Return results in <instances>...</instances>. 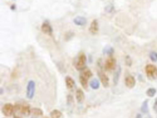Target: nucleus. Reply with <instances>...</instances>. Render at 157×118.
<instances>
[{
  "label": "nucleus",
  "instance_id": "f257e3e1",
  "mask_svg": "<svg viewBox=\"0 0 157 118\" xmlns=\"http://www.w3.org/2000/svg\"><path fill=\"white\" fill-rule=\"evenodd\" d=\"M36 83L33 80H29L27 86V97L29 99H32L35 94Z\"/></svg>",
  "mask_w": 157,
  "mask_h": 118
},
{
  "label": "nucleus",
  "instance_id": "f03ea898",
  "mask_svg": "<svg viewBox=\"0 0 157 118\" xmlns=\"http://www.w3.org/2000/svg\"><path fill=\"white\" fill-rule=\"evenodd\" d=\"M87 62V56L84 53H81L78 58V60L76 62V68L78 71H82L85 68Z\"/></svg>",
  "mask_w": 157,
  "mask_h": 118
},
{
  "label": "nucleus",
  "instance_id": "7ed1b4c3",
  "mask_svg": "<svg viewBox=\"0 0 157 118\" xmlns=\"http://www.w3.org/2000/svg\"><path fill=\"white\" fill-rule=\"evenodd\" d=\"M146 75L149 78L154 79L157 74V68L153 64H147L145 67Z\"/></svg>",
  "mask_w": 157,
  "mask_h": 118
},
{
  "label": "nucleus",
  "instance_id": "20e7f679",
  "mask_svg": "<svg viewBox=\"0 0 157 118\" xmlns=\"http://www.w3.org/2000/svg\"><path fill=\"white\" fill-rule=\"evenodd\" d=\"M14 108H15V110L20 111V112L23 115L27 116L30 115L31 112L30 107H29L28 105H27V104L23 105H21L20 104H16V105H15Z\"/></svg>",
  "mask_w": 157,
  "mask_h": 118
},
{
  "label": "nucleus",
  "instance_id": "39448f33",
  "mask_svg": "<svg viewBox=\"0 0 157 118\" xmlns=\"http://www.w3.org/2000/svg\"><path fill=\"white\" fill-rule=\"evenodd\" d=\"M104 67L105 69L108 71L114 70L116 67V60L112 57L109 58L106 61Z\"/></svg>",
  "mask_w": 157,
  "mask_h": 118
},
{
  "label": "nucleus",
  "instance_id": "423d86ee",
  "mask_svg": "<svg viewBox=\"0 0 157 118\" xmlns=\"http://www.w3.org/2000/svg\"><path fill=\"white\" fill-rule=\"evenodd\" d=\"M41 31L43 33L48 36H52L53 33V29L50 23L48 21H45L41 25Z\"/></svg>",
  "mask_w": 157,
  "mask_h": 118
},
{
  "label": "nucleus",
  "instance_id": "0eeeda50",
  "mask_svg": "<svg viewBox=\"0 0 157 118\" xmlns=\"http://www.w3.org/2000/svg\"><path fill=\"white\" fill-rule=\"evenodd\" d=\"M15 108L11 104H5L2 108V113L6 116H11L14 111Z\"/></svg>",
  "mask_w": 157,
  "mask_h": 118
},
{
  "label": "nucleus",
  "instance_id": "6e6552de",
  "mask_svg": "<svg viewBox=\"0 0 157 118\" xmlns=\"http://www.w3.org/2000/svg\"><path fill=\"white\" fill-rule=\"evenodd\" d=\"M98 75L100 77V81L102 83V86L104 87H109V78L107 77V75L105 73L100 72L98 73Z\"/></svg>",
  "mask_w": 157,
  "mask_h": 118
},
{
  "label": "nucleus",
  "instance_id": "1a4fd4ad",
  "mask_svg": "<svg viewBox=\"0 0 157 118\" xmlns=\"http://www.w3.org/2000/svg\"><path fill=\"white\" fill-rule=\"evenodd\" d=\"M125 83L127 87L132 89L136 85V79L132 75L127 76L125 79Z\"/></svg>",
  "mask_w": 157,
  "mask_h": 118
},
{
  "label": "nucleus",
  "instance_id": "9d476101",
  "mask_svg": "<svg viewBox=\"0 0 157 118\" xmlns=\"http://www.w3.org/2000/svg\"><path fill=\"white\" fill-rule=\"evenodd\" d=\"M89 31L93 35H95L99 31V24L97 20H93L91 22L89 28Z\"/></svg>",
  "mask_w": 157,
  "mask_h": 118
},
{
  "label": "nucleus",
  "instance_id": "9b49d317",
  "mask_svg": "<svg viewBox=\"0 0 157 118\" xmlns=\"http://www.w3.org/2000/svg\"><path fill=\"white\" fill-rule=\"evenodd\" d=\"M73 22L77 26H82L85 25L87 24V20L85 17H83L82 16H77L74 18Z\"/></svg>",
  "mask_w": 157,
  "mask_h": 118
},
{
  "label": "nucleus",
  "instance_id": "f8f14e48",
  "mask_svg": "<svg viewBox=\"0 0 157 118\" xmlns=\"http://www.w3.org/2000/svg\"><path fill=\"white\" fill-rule=\"evenodd\" d=\"M76 98L78 104H82V103H83V100H84L85 94L84 92H83V91L81 89L77 90L76 92Z\"/></svg>",
  "mask_w": 157,
  "mask_h": 118
},
{
  "label": "nucleus",
  "instance_id": "ddd939ff",
  "mask_svg": "<svg viewBox=\"0 0 157 118\" xmlns=\"http://www.w3.org/2000/svg\"><path fill=\"white\" fill-rule=\"evenodd\" d=\"M65 83H66V86L68 90H72L74 88L75 86V81L72 78L70 77V76H67L65 78Z\"/></svg>",
  "mask_w": 157,
  "mask_h": 118
},
{
  "label": "nucleus",
  "instance_id": "4468645a",
  "mask_svg": "<svg viewBox=\"0 0 157 118\" xmlns=\"http://www.w3.org/2000/svg\"><path fill=\"white\" fill-rule=\"evenodd\" d=\"M121 72H122L121 67H120V66H119L118 67V68L117 69V71L114 73V79H113V81H114L115 86H116L118 84V83H119L120 77L121 75Z\"/></svg>",
  "mask_w": 157,
  "mask_h": 118
},
{
  "label": "nucleus",
  "instance_id": "2eb2a0df",
  "mask_svg": "<svg viewBox=\"0 0 157 118\" xmlns=\"http://www.w3.org/2000/svg\"><path fill=\"white\" fill-rule=\"evenodd\" d=\"M81 75L83 76V77H85L87 79H89L90 78H91L93 75V73L91 71H90V68H88L87 67H85L83 68V70H82V72L81 73Z\"/></svg>",
  "mask_w": 157,
  "mask_h": 118
},
{
  "label": "nucleus",
  "instance_id": "dca6fc26",
  "mask_svg": "<svg viewBox=\"0 0 157 118\" xmlns=\"http://www.w3.org/2000/svg\"><path fill=\"white\" fill-rule=\"evenodd\" d=\"M100 86V81L97 79H96V78H94V79L92 80L90 83V86L93 90H96L98 89H99Z\"/></svg>",
  "mask_w": 157,
  "mask_h": 118
},
{
  "label": "nucleus",
  "instance_id": "f3484780",
  "mask_svg": "<svg viewBox=\"0 0 157 118\" xmlns=\"http://www.w3.org/2000/svg\"><path fill=\"white\" fill-rule=\"evenodd\" d=\"M51 118H63L62 113L58 110H54L51 113Z\"/></svg>",
  "mask_w": 157,
  "mask_h": 118
},
{
  "label": "nucleus",
  "instance_id": "a211bd4d",
  "mask_svg": "<svg viewBox=\"0 0 157 118\" xmlns=\"http://www.w3.org/2000/svg\"><path fill=\"white\" fill-rule=\"evenodd\" d=\"M88 80V79H87V78L83 77V76L80 75V76H79V81H80V83H81V85L83 87V89H85V90H87Z\"/></svg>",
  "mask_w": 157,
  "mask_h": 118
},
{
  "label": "nucleus",
  "instance_id": "6ab92c4d",
  "mask_svg": "<svg viewBox=\"0 0 157 118\" xmlns=\"http://www.w3.org/2000/svg\"><path fill=\"white\" fill-rule=\"evenodd\" d=\"M141 111L143 113H147L149 112V106H148V100H145L142 103L141 108Z\"/></svg>",
  "mask_w": 157,
  "mask_h": 118
},
{
  "label": "nucleus",
  "instance_id": "aec40b11",
  "mask_svg": "<svg viewBox=\"0 0 157 118\" xmlns=\"http://www.w3.org/2000/svg\"><path fill=\"white\" fill-rule=\"evenodd\" d=\"M156 89H155V88H153V87L149 88V89L147 90L146 91L147 96L150 97H154L155 95L156 94Z\"/></svg>",
  "mask_w": 157,
  "mask_h": 118
},
{
  "label": "nucleus",
  "instance_id": "412c9836",
  "mask_svg": "<svg viewBox=\"0 0 157 118\" xmlns=\"http://www.w3.org/2000/svg\"><path fill=\"white\" fill-rule=\"evenodd\" d=\"M31 113L33 115L35 116H42L43 115V111L40 109L38 108H34L31 110Z\"/></svg>",
  "mask_w": 157,
  "mask_h": 118
},
{
  "label": "nucleus",
  "instance_id": "4be33fe9",
  "mask_svg": "<svg viewBox=\"0 0 157 118\" xmlns=\"http://www.w3.org/2000/svg\"><path fill=\"white\" fill-rule=\"evenodd\" d=\"M103 52H104V54H107V55L111 56L113 55V53L114 52V48L111 47H108L107 48H105L103 50Z\"/></svg>",
  "mask_w": 157,
  "mask_h": 118
},
{
  "label": "nucleus",
  "instance_id": "5701e85b",
  "mask_svg": "<svg viewBox=\"0 0 157 118\" xmlns=\"http://www.w3.org/2000/svg\"><path fill=\"white\" fill-rule=\"evenodd\" d=\"M150 59L152 62H157V53L152 52L150 53Z\"/></svg>",
  "mask_w": 157,
  "mask_h": 118
},
{
  "label": "nucleus",
  "instance_id": "b1692460",
  "mask_svg": "<svg viewBox=\"0 0 157 118\" xmlns=\"http://www.w3.org/2000/svg\"><path fill=\"white\" fill-rule=\"evenodd\" d=\"M125 64L128 66H131L132 65V60L130 56H126L125 57Z\"/></svg>",
  "mask_w": 157,
  "mask_h": 118
},
{
  "label": "nucleus",
  "instance_id": "393cba45",
  "mask_svg": "<svg viewBox=\"0 0 157 118\" xmlns=\"http://www.w3.org/2000/svg\"><path fill=\"white\" fill-rule=\"evenodd\" d=\"M153 109L154 110V111L157 113V97L155 99V102H154V106H153Z\"/></svg>",
  "mask_w": 157,
  "mask_h": 118
},
{
  "label": "nucleus",
  "instance_id": "a878e982",
  "mask_svg": "<svg viewBox=\"0 0 157 118\" xmlns=\"http://www.w3.org/2000/svg\"><path fill=\"white\" fill-rule=\"evenodd\" d=\"M68 102L69 104H71V103L72 102V97L70 95L68 96Z\"/></svg>",
  "mask_w": 157,
  "mask_h": 118
},
{
  "label": "nucleus",
  "instance_id": "bb28decb",
  "mask_svg": "<svg viewBox=\"0 0 157 118\" xmlns=\"http://www.w3.org/2000/svg\"><path fill=\"white\" fill-rule=\"evenodd\" d=\"M16 5H15V4H12L11 6V9L12 10V11H14V10L16 9Z\"/></svg>",
  "mask_w": 157,
  "mask_h": 118
},
{
  "label": "nucleus",
  "instance_id": "cd10ccee",
  "mask_svg": "<svg viewBox=\"0 0 157 118\" xmlns=\"http://www.w3.org/2000/svg\"><path fill=\"white\" fill-rule=\"evenodd\" d=\"M136 118H142V116L140 114H137Z\"/></svg>",
  "mask_w": 157,
  "mask_h": 118
},
{
  "label": "nucleus",
  "instance_id": "c85d7f7f",
  "mask_svg": "<svg viewBox=\"0 0 157 118\" xmlns=\"http://www.w3.org/2000/svg\"><path fill=\"white\" fill-rule=\"evenodd\" d=\"M3 88H1V94H3Z\"/></svg>",
  "mask_w": 157,
  "mask_h": 118
},
{
  "label": "nucleus",
  "instance_id": "c756f323",
  "mask_svg": "<svg viewBox=\"0 0 157 118\" xmlns=\"http://www.w3.org/2000/svg\"><path fill=\"white\" fill-rule=\"evenodd\" d=\"M14 118H21V117H18V116H15L14 117Z\"/></svg>",
  "mask_w": 157,
  "mask_h": 118
},
{
  "label": "nucleus",
  "instance_id": "7c9ffc66",
  "mask_svg": "<svg viewBox=\"0 0 157 118\" xmlns=\"http://www.w3.org/2000/svg\"><path fill=\"white\" fill-rule=\"evenodd\" d=\"M32 118H33V117H32Z\"/></svg>",
  "mask_w": 157,
  "mask_h": 118
}]
</instances>
